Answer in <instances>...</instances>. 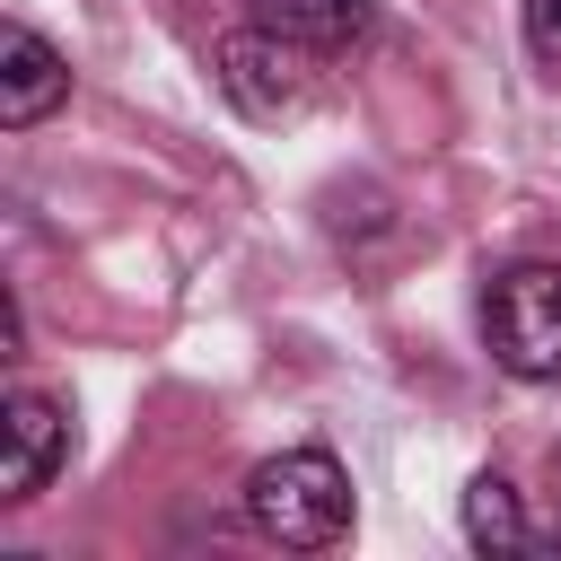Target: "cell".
I'll use <instances>...</instances> for the list:
<instances>
[{"instance_id": "obj_8", "label": "cell", "mask_w": 561, "mask_h": 561, "mask_svg": "<svg viewBox=\"0 0 561 561\" xmlns=\"http://www.w3.org/2000/svg\"><path fill=\"white\" fill-rule=\"evenodd\" d=\"M526 44L543 70H561V0H526Z\"/></svg>"}, {"instance_id": "obj_1", "label": "cell", "mask_w": 561, "mask_h": 561, "mask_svg": "<svg viewBox=\"0 0 561 561\" xmlns=\"http://www.w3.org/2000/svg\"><path fill=\"white\" fill-rule=\"evenodd\" d=\"M245 517H254V535H272L289 552H324L351 535V473L324 447H289L245 473Z\"/></svg>"}, {"instance_id": "obj_9", "label": "cell", "mask_w": 561, "mask_h": 561, "mask_svg": "<svg viewBox=\"0 0 561 561\" xmlns=\"http://www.w3.org/2000/svg\"><path fill=\"white\" fill-rule=\"evenodd\" d=\"M552 491H561V447H552Z\"/></svg>"}, {"instance_id": "obj_2", "label": "cell", "mask_w": 561, "mask_h": 561, "mask_svg": "<svg viewBox=\"0 0 561 561\" xmlns=\"http://www.w3.org/2000/svg\"><path fill=\"white\" fill-rule=\"evenodd\" d=\"M482 342L508 377H561V263H508L482 289Z\"/></svg>"}, {"instance_id": "obj_4", "label": "cell", "mask_w": 561, "mask_h": 561, "mask_svg": "<svg viewBox=\"0 0 561 561\" xmlns=\"http://www.w3.org/2000/svg\"><path fill=\"white\" fill-rule=\"evenodd\" d=\"M61 96H70V61H61L26 18H9V26H0V123L26 131V123H44Z\"/></svg>"}, {"instance_id": "obj_6", "label": "cell", "mask_w": 561, "mask_h": 561, "mask_svg": "<svg viewBox=\"0 0 561 561\" xmlns=\"http://www.w3.org/2000/svg\"><path fill=\"white\" fill-rule=\"evenodd\" d=\"M254 18L272 35H289V44H307L316 61H333V53L377 35V0H254Z\"/></svg>"}, {"instance_id": "obj_5", "label": "cell", "mask_w": 561, "mask_h": 561, "mask_svg": "<svg viewBox=\"0 0 561 561\" xmlns=\"http://www.w3.org/2000/svg\"><path fill=\"white\" fill-rule=\"evenodd\" d=\"M0 438H9L0 500H35V491L53 482V465H61V447H70V421H61V403H53V394L18 386V394H9V412H0Z\"/></svg>"}, {"instance_id": "obj_3", "label": "cell", "mask_w": 561, "mask_h": 561, "mask_svg": "<svg viewBox=\"0 0 561 561\" xmlns=\"http://www.w3.org/2000/svg\"><path fill=\"white\" fill-rule=\"evenodd\" d=\"M316 53L307 44H289V35H272L263 18L254 26H228L219 44H210V79H219V96L245 114V123H289V114H307L316 105V70H307Z\"/></svg>"}, {"instance_id": "obj_7", "label": "cell", "mask_w": 561, "mask_h": 561, "mask_svg": "<svg viewBox=\"0 0 561 561\" xmlns=\"http://www.w3.org/2000/svg\"><path fill=\"white\" fill-rule=\"evenodd\" d=\"M465 543H482V552H535V526H526V508H517V491L500 473L465 482Z\"/></svg>"}]
</instances>
